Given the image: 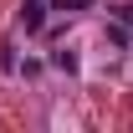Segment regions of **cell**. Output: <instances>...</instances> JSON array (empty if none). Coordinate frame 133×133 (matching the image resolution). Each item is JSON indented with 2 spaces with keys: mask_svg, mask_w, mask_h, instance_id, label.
<instances>
[{
  "mask_svg": "<svg viewBox=\"0 0 133 133\" xmlns=\"http://www.w3.org/2000/svg\"><path fill=\"white\" fill-rule=\"evenodd\" d=\"M92 0H56V10H87Z\"/></svg>",
  "mask_w": 133,
  "mask_h": 133,
  "instance_id": "3957f363",
  "label": "cell"
},
{
  "mask_svg": "<svg viewBox=\"0 0 133 133\" xmlns=\"http://www.w3.org/2000/svg\"><path fill=\"white\" fill-rule=\"evenodd\" d=\"M21 26H26V31H41V26H46V5H41V0H21Z\"/></svg>",
  "mask_w": 133,
  "mask_h": 133,
  "instance_id": "6da1fadb",
  "label": "cell"
},
{
  "mask_svg": "<svg viewBox=\"0 0 133 133\" xmlns=\"http://www.w3.org/2000/svg\"><path fill=\"white\" fill-rule=\"evenodd\" d=\"M51 62L62 66V72H77V56H72V51H56V56H51Z\"/></svg>",
  "mask_w": 133,
  "mask_h": 133,
  "instance_id": "7a4b0ae2",
  "label": "cell"
}]
</instances>
